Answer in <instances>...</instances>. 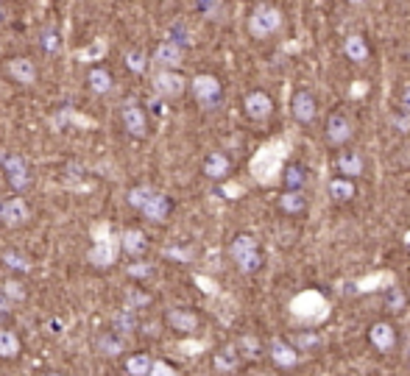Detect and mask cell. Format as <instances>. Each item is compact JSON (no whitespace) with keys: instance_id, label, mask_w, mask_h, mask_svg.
Instances as JSON below:
<instances>
[{"instance_id":"obj_1","label":"cell","mask_w":410,"mask_h":376,"mask_svg":"<svg viewBox=\"0 0 410 376\" xmlns=\"http://www.w3.org/2000/svg\"><path fill=\"white\" fill-rule=\"evenodd\" d=\"M92 248H90V262L95 265V268H109V265H115V259H118V254H120V237H115L112 231H109V223L106 220H101V223H95V229H92Z\"/></svg>"},{"instance_id":"obj_2","label":"cell","mask_w":410,"mask_h":376,"mask_svg":"<svg viewBox=\"0 0 410 376\" xmlns=\"http://www.w3.org/2000/svg\"><path fill=\"white\" fill-rule=\"evenodd\" d=\"M229 254H232L234 265L240 268V273H257L262 268V254L251 234H237L229 245Z\"/></svg>"},{"instance_id":"obj_3","label":"cell","mask_w":410,"mask_h":376,"mask_svg":"<svg viewBox=\"0 0 410 376\" xmlns=\"http://www.w3.org/2000/svg\"><path fill=\"white\" fill-rule=\"evenodd\" d=\"M282 28V11L274 6H257L248 17V31L257 39H268Z\"/></svg>"},{"instance_id":"obj_4","label":"cell","mask_w":410,"mask_h":376,"mask_svg":"<svg viewBox=\"0 0 410 376\" xmlns=\"http://www.w3.org/2000/svg\"><path fill=\"white\" fill-rule=\"evenodd\" d=\"M193 95L204 109H215L220 101V81L215 75H196L193 78Z\"/></svg>"},{"instance_id":"obj_5","label":"cell","mask_w":410,"mask_h":376,"mask_svg":"<svg viewBox=\"0 0 410 376\" xmlns=\"http://www.w3.org/2000/svg\"><path fill=\"white\" fill-rule=\"evenodd\" d=\"M120 115H123V126H126V131L132 137H146V131H148L146 115H143V109H140V103L134 98H126L120 103Z\"/></svg>"},{"instance_id":"obj_6","label":"cell","mask_w":410,"mask_h":376,"mask_svg":"<svg viewBox=\"0 0 410 376\" xmlns=\"http://www.w3.org/2000/svg\"><path fill=\"white\" fill-rule=\"evenodd\" d=\"M0 165H3L6 176H8V182H11V187L14 189L28 187L31 176H28V165H25L22 157H17V154H3V157H0Z\"/></svg>"},{"instance_id":"obj_7","label":"cell","mask_w":410,"mask_h":376,"mask_svg":"<svg viewBox=\"0 0 410 376\" xmlns=\"http://www.w3.org/2000/svg\"><path fill=\"white\" fill-rule=\"evenodd\" d=\"M185 87H188L185 78L179 73H174V70H160L154 75V92L160 98H179L185 92Z\"/></svg>"},{"instance_id":"obj_8","label":"cell","mask_w":410,"mask_h":376,"mask_svg":"<svg viewBox=\"0 0 410 376\" xmlns=\"http://www.w3.org/2000/svg\"><path fill=\"white\" fill-rule=\"evenodd\" d=\"M369 340H372V346H374L380 354L391 352V349L397 346V329H394V324H388V321L372 324V326H369Z\"/></svg>"},{"instance_id":"obj_9","label":"cell","mask_w":410,"mask_h":376,"mask_svg":"<svg viewBox=\"0 0 410 376\" xmlns=\"http://www.w3.org/2000/svg\"><path fill=\"white\" fill-rule=\"evenodd\" d=\"M246 115L251 117V120H257V123H262V120H268L271 115H274V101H271V95L268 92H248L246 95Z\"/></svg>"},{"instance_id":"obj_10","label":"cell","mask_w":410,"mask_h":376,"mask_svg":"<svg viewBox=\"0 0 410 376\" xmlns=\"http://www.w3.org/2000/svg\"><path fill=\"white\" fill-rule=\"evenodd\" d=\"M349 140H352V120L346 115H341V112L330 115V120H327V143L338 148V145H344Z\"/></svg>"},{"instance_id":"obj_11","label":"cell","mask_w":410,"mask_h":376,"mask_svg":"<svg viewBox=\"0 0 410 376\" xmlns=\"http://www.w3.org/2000/svg\"><path fill=\"white\" fill-rule=\"evenodd\" d=\"M28 217H31V212H28V206H25V201H20V198H0V223H6V226H22V223H28Z\"/></svg>"},{"instance_id":"obj_12","label":"cell","mask_w":410,"mask_h":376,"mask_svg":"<svg viewBox=\"0 0 410 376\" xmlns=\"http://www.w3.org/2000/svg\"><path fill=\"white\" fill-rule=\"evenodd\" d=\"M268 354H271V360H274L279 368H296V366H299V352L293 349V343H288V340H282V338H274V340L268 343Z\"/></svg>"},{"instance_id":"obj_13","label":"cell","mask_w":410,"mask_h":376,"mask_svg":"<svg viewBox=\"0 0 410 376\" xmlns=\"http://www.w3.org/2000/svg\"><path fill=\"white\" fill-rule=\"evenodd\" d=\"M290 109H293V117H296L299 123H313V120H316V115H318L316 98H313V92H307V89H299V92L293 95Z\"/></svg>"},{"instance_id":"obj_14","label":"cell","mask_w":410,"mask_h":376,"mask_svg":"<svg viewBox=\"0 0 410 376\" xmlns=\"http://www.w3.org/2000/svg\"><path fill=\"white\" fill-rule=\"evenodd\" d=\"M143 217L146 220H151V223H162L168 215H171V198L168 195H162V192H154L146 203H143Z\"/></svg>"},{"instance_id":"obj_15","label":"cell","mask_w":410,"mask_h":376,"mask_svg":"<svg viewBox=\"0 0 410 376\" xmlns=\"http://www.w3.org/2000/svg\"><path fill=\"white\" fill-rule=\"evenodd\" d=\"M185 59V50L174 42H162L157 50H154V64L162 67V70H171V67H179Z\"/></svg>"},{"instance_id":"obj_16","label":"cell","mask_w":410,"mask_h":376,"mask_svg":"<svg viewBox=\"0 0 410 376\" xmlns=\"http://www.w3.org/2000/svg\"><path fill=\"white\" fill-rule=\"evenodd\" d=\"M168 324H171V329L190 335V332L199 329V315H196L193 310H182V307H176V310H168Z\"/></svg>"},{"instance_id":"obj_17","label":"cell","mask_w":410,"mask_h":376,"mask_svg":"<svg viewBox=\"0 0 410 376\" xmlns=\"http://www.w3.org/2000/svg\"><path fill=\"white\" fill-rule=\"evenodd\" d=\"M6 70H8V75H11L14 81H20V84H25V87H31V84L36 81V67H34V62H28V59H11V62H6Z\"/></svg>"},{"instance_id":"obj_18","label":"cell","mask_w":410,"mask_h":376,"mask_svg":"<svg viewBox=\"0 0 410 376\" xmlns=\"http://www.w3.org/2000/svg\"><path fill=\"white\" fill-rule=\"evenodd\" d=\"M212 366H215L218 374H232V371H237V366H240V354H237L234 343L223 346V349L212 357Z\"/></svg>"},{"instance_id":"obj_19","label":"cell","mask_w":410,"mask_h":376,"mask_svg":"<svg viewBox=\"0 0 410 376\" xmlns=\"http://www.w3.org/2000/svg\"><path fill=\"white\" fill-rule=\"evenodd\" d=\"M120 248H123L126 254H132V256H143V254H146V248H148L146 234H143V231H137V229H126V231L120 234Z\"/></svg>"},{"instance_id":"obj_20","label":"cell","mask_w":410,"mask_h":376,"mask_svg":"<svg viewBox=\"0 0 410 376\" xmlns=\"http://www.w3.org/2000/svg\"><path fill=\"white\" fill-rule=\"evenodd\" d=\"M279 209L288 212V215H299L307 209V195L304 189H288L282 198H279Z\"/></svg>"},{"instance_id":"obj_21","label":"cell","mask_w":410,"mask_h":376,"mask_svg":"<svg viewBox=\"0 0 410 376\" xmlns=\"http://www.w3.org/2000/svg\"><path fill=\"white\" fill-rule=\"evenodd\" d=\"M226 173H229V159L223 157V154H209L204 159V176H209V179H226Z\"/></svg>"},{"instance_id":"obj_22","label":"cell","mask_w":410,"mask_h":376,"mask_svg":"<svg viewBox=\"0 0 410 376\" xmlns=\"http://www.w3.org/2000/svg\"><path fill=\"white\" fill-rule=\"evenodd\" d=\"M344 53H346L352 62H366V59H369V45H366L363 36L352 34V36H346V42H344Z\"/></svg>"},{"instance_id":"obj_23","label":"cell","mask_w":410,"mask_h":376,"mask_svg":"<svg viewBox=\"0 0 410 376\" xmlns=\"http://www.w3.org/2000/svg\"><path fill=\"white\" fill-rule=\"evenodd\" d=\"M338 171H341L346 179L360 176V173H363V159H360V154H355V151L341 154V157H338Z\"/></svg>"},{"instance_id":"obj_24","label":"cell","mask_w":410,"mask_h":376,"mask_svg":"<svg viewBox=\"0 0 410 376\" xmlns=\"http://www.w3.org/2000/svg\"><path fill=\"white\" fill-rule=\"evenodd\" d=\"M234 349H237L240 357H248V360H260V357H262V343H260V338H254V335L237 338Z\"/></svg>"},{"instance_id":"obj_25","label":"cell","mask_w":410,"mask_h":376,"mask_svg":"<svg viewBox=\"0 0 410 376\" xmlns=\"http://www.w3.org/2000/svg\"><path fill=\"white\" fill-rule=\"evenodd\" d=\"M282 182H285L288 189H304V185H307V171L302 165H288L282 171Z\"/></svg>"},{"instance_id":"obj_26","label":"cell","mask_w":410,"mask_h":376,"mask_svg":"<svg viewBox=\"0 0 410 376\" xmlns=\"http://www.w3.org/2000/svg\"><path fill=\"white\" fill-rule=\"evenodd\" d=\"M106 50H109V45H106V39H95L92 45H87V48H81L78 53H76V59L78 62H101L104 56H106Z\"/></svg>"},{"instance_id":"obj_27","label":"cell","mask_w":410,"mask_h":376,"mask_svg":"<svg viewBox=\"0 0 410 376\" xmlns=\"http://www.w3.org/2000/svg\"><path fill=\"white\" fill-rule=\"evenodd\" d=\"M17 354H20V338L11 329H0V357L14 360Z\"/></svg>"},{"instance_id":"obj_28","label":"cell","mask_w":410,"mask_h":376,"mask_svg":"<svg viewBox=\"0 0 410 376\" xmlns=\"http://www.w3.org/2000/svg\"><path fill=\"white\" fill-rule=\"evenodd\" d=\"M168 42H174V45H193V31L188 28V22L185 20H176L171 28H168Z\"/></svg>"},{"instance_id":"obj_29","label":"cell","mask_w":410,"mask_h":376,"mask_svg":"<svg viewBox=\"0 0 410 376\" xmlns=\"http://www.w3.org/2000/svg\"><path fill=\"white\" fill-rule=\"evenodd\" d=\"M112 324H115V332H120V335H129V332H134V329H137L134 310H129V307L118 310V312H115V318H112Z\"/></svg>"},{"instance_id":"obj_30","label":"cell","mask_w":410,"mask_h":376,"mask_svg":"<svg viewBox=\"0 0 410 376\" xmlns=\"http://www.w3.org/2000/svg\"><path fill=\"white\" fill-rule=\"evenodd\" d=\"M90 89L92 92H98V95H106L109 89H112V78H109V73L106 70H101V67H95V70H90Z\"/></svg>"},{"instance_id":"obj_31","label":"cell","mask_w":410,"mask_h":376,"mask_svg":"<svg viewBox=\"0 0 410 376\" xmlns=\"http://www.w3.org/2000/svg\"><path fill=\"white\" fill-rule=\"evenodd\" d=\"M330 195L335 201H352L355 198V185L352 179H332L330 182Z\"/></svg>"},{"instance_id":"obj_32","label":"cell","mask_w":410,"mask_h":376,"mask_svg":"<svg viewBox=\"0 0 410 376\" xmlns=\"http://www.w3.org/2000/svg\"><path fill=\"white\" fill-rule=\"evenodd\" d=\"M126 371L132 376H148V371H151V357L148 354H132L126 360Z\"/></svg>"},{"instance_id":"obj_33","label":"cell","mask_w":410,"mask_h":376,"mask_svg":"<svg viewBox=\"0 0 410 376\" xmlns=\"http://www.w3.org/2000/svg\"><path fill=\"white\" fill-rule=\"evenodd\" d=\"M3 298L8 301V304H17V301H25V287L20 284V282H14V279H8V282H3Z\"/></svg>"},{"instance_id":"obj_34","label":"cell","mask_w":410,"mask_h":376,"mask_svg":"<svg viewBox=\"0 0 410 376\" xmlns=\"http://www.w3.org/2000/svg\"><path fill=\"white\" fill-rule=\"evenodd\" d=\"M3 262L8 265V268H14V270H31V259L28 256H22L20 251H3Z\"/></svg>"},{"instance_id":"obj_35","label":"cell","mask_w":410,"mask_h":376,"mask_svg":"<svg viewBox=\"0 0 410 376\" xmlns=\"http://www.w3.org/2000/svg\"><path fill=\"white\" fill-rule=\"evenodd\" d=\"M386 307H388L391 312L405 310V293H402V287H388V290H386Z\"/></svg>"},{"instance_id":"obj_36","label":"cell","mask_w":410,"mask_h":376,"mask_svg":"<svg viewBox=\"0 0 410 376\" xmlns=\"http://www.w3.org/2000/svg\"><path fill=\"white\" fill-rule=\"evenodd\" d=\"M151 195H154V189L148 187V185H143V187H134V189H129V203H132L134 209H143V203H146Z\"/></svg>"},{"instance_id":"obj_37","label":"cell","mask_w":410,"mask_h":376,"mask_svg":"<svg viewBox=\"0 0 410 376\" xmlns=\"http://www.w3.org/2000/svg\"><path fill=\"white\" fill-rule=\"evenodd\" d=\"M98 346H101V352L109 354V357H115V354L123 352V340H118L115 335H104V338L98 340Z\"/></svg>"},{"instance_id":"obj_38","label":"cell","mask_w":410,"mask_h":376,"mask_svg":"<svg viewBox=\"0 0 410 376\" xmlns=\"http://www.w3.org/2000/svg\"><path fill=\"white\" fill-rule=\"evenodd\" d=\"M126 64H129V70L132 73H143L148 64H146V53L143 50H129L126 53Z\"/></svg>"},{"instance_id":"obj_39","label":"cell","mask_w":410,"mask_h":376,"mask_svg":"<svg viewBox=\"0 0 410 376\" xmlns=\"http://www.w3.org/2000/svg\"><path fill=\"white\" fill-rule=\"evenodd\" d=\"M148 301H151L148 293H140V290H129V293H126V307H129V310H134V307H146Z\"/></svg>"},{"instance_id":"obj_40","label":"cell","mask_w":410,"mask_h":376,"mask_svg":"<svg viewBox=\"0 0 410 376\" xmlns=\"http://www.w3.org/2000/svg\"><path fill=\"white\" fill-rule=\"evenodd\" d=\"M391 126H394L400 134H408L410 131V115H405L402 109H397V112L391 115Z\"/></svg>"},{"instance_id":"obj_41","label":"cell","mask_w":410,"mask_h":376,"mask_svg":"<svg viewBox=\"0 0 410 376\" xmlns=\"http://www.w3.org/2000/svg\"><path fill=\"white\" fill-rule=\"evenodd\" d=\"M148 376H179V374H176V368L168 366L165 360H151V371H148Z\"/></svg>"},{"instance_id":"obj_42","label":"cell","mask_w":410,"mask_h":376,"mask_svg":"<svg viewBox=\"0 0 410 376\" xmlns=\"http://www.w3.org/2000/svg\"><path fill=\"white\" fill-rule=\"evenodd\" d=\"M42 48H45L48 53H56V50L62 48V45H59V36H56L53 31H45V34H42Z\"/></svg>"},{"instance_id":"obj_43","label":"cell","mask_w":410,"mask_h":376,"mask_svg":"<svg viewBox=\"0 0 410 376\" xmlns=\"http://www.w3.org/2000/svg\"><path fill=\"white\" fill-rule=\"evenodd\" d=\"M148 273H151V265H146V262H134V265H129V276L143 279V276H148Z\"/></svg>"},{"instance_id":"obj_44","label":"cell","mask_w":410,"mask_h":376,"mask_svg":"<svg viewBox=\"0 0 410 376\" xmlns=\"http://www.w3.org/2000/svg\"><path fill=\"white\" fill-rule=\"evenodd\" d=\"M293 343H296L293 349L299 352V349H307V346H316V343H318V338H313V335H307V338H304V335H302V338H296Z\"/></svg>"},{"instance_id":"obj_45","label":"cell","mask_w":410,"mask_h":376,"mask_svg":"<svg viewBox=\"0 0 410 376\" xmlns=\"http://www.w3.org/2000/svg\"><path fill=\"white\" fill-rule=\"evenodd\" d=\"M400 109H402L405 115H410V84L405 87V92H402V98H400Z\"/></svg>"},{"instance_id":"obj_46","label":"cell","mask_w":410,"mask_h":376,"mask_svg":"<svg viewBox=\"0 0 410 376\" xmlns=\"http://www.w3.org/2000/svg\"><path fill=\"white\" fill-rule=\"evenodd\" d=\"M168 254H171V256H176V259H190V251H182V248H171Z\"/></svg>"},{"instance_id":"obj_47","label":"cell","mask_w":410,"mask_h":376,"mask_svg":"<svg viewBox=\"0 0 410 376\" xmlns=\"http://www.w3.org/2000/svg\"><path fill=\"white\" fill-rule=\"evenodd\" d=\"M151 109H154V115H162V112H165V109H162V101H157V98L151 101Z\"/></svg>"},{"instance_id":"obj_48","label":"cell","mask_w":410,"mask_h":376,"mask_svg":"<svg viewBox=\"0 0 410 376\" xmlns=\"http://www.w3.org/2000/svg\"><path fill=\"white\" fill-rule=\"evenodd\" d=\"M48 376H62V374H48Z\"/></svg>"}]
</instances>
